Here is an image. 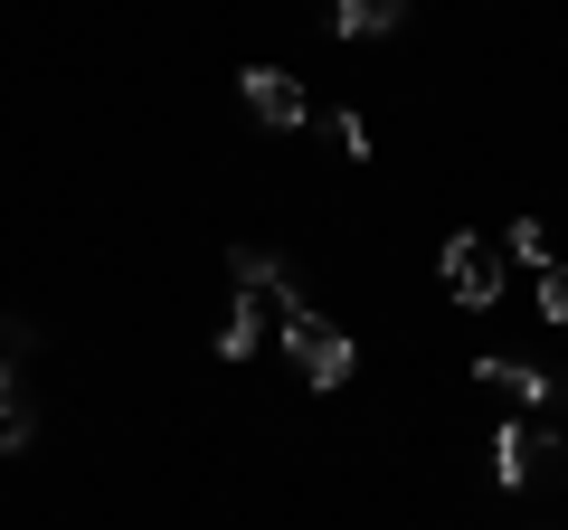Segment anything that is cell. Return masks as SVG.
I'll list each match as a JSON object with an SVG mask.
<instances>
[{"label": "cell", "instance_id": "6da1fadb", "mask_svg": "<svg viewBox=\"0 0 568 530\" xmlns=\"http://www.w3.org/2000/svg\"><path fill=\"white\" fill-rule=\"evenodd\" d=\"M275 332H284V350H294V369H304V388H342L351 379V332L332 323V313H313V304H294V313H275Z\"/></svg>", "mask_w": 568, "mask_h": 530}, {"label": "cell", "instance_id": "7a4b0ae2", "mask_svg": "<svg viewBox=\"0 0 568 530\" xmlns=\"http://www.w3.org/2000/svg\"><path fill=\"white\" fill-rule=\"evenodd\" d=\"M446 294H455L465 313L503 304V246H493L484 227H465V237H446Z\"/></svg>", "mask_w": 568, "mask_h": 530}, {"label": "cell", "instance_id": "3957f363", "mask_svg": "<svg viewBox=\"0 0 568 530\" xmlns=\"http://www.w3.org/2000/svg\"><path fill=\"white\" fill-rule=\"evenodd\" d=\"M227 275H237V294H256L265 313H294V304H313L304 265H284L275 246H237V256H227Z\"/></svg>", "mask_w": 568, "mask_h": 530}, {"label": "cell", "instance_id": "277c9868", "mask_svg": "<svg viewBox=\"0 0 568 530\" xmlns=\"http://www.w3.org/2000/svg\"><path fill=\"white\" fill-rule=\"evenodd\" d=\"M246 114H256V123H275V133H294V123H313V95H304V85H294V77H284V67H246Z\"/></svg>", "mask_w": 568, "mask_h": 530}, {"label": "cell", "instance_id": "5b68a950", "mask_svg": "<svg viewBox=\"0 0 568 530\" xmlns=\"http://www.w3.org/2000/svg\"><path fill=\"white\" fill-rule=\"evenodd\" d=\"M540 446H549V417H540V427H530V417H503V427H493V483H503V492H530Z\"/></svg>", "mask_w": 568, "mask_h": 530}, {"label": "cell", "instance_id": "8992f818", "mask_svg": "<svg viewBox=\"0 0 568 530\" xmlns=\"http://www.w3.org/2000/svg\"><path fill=\"white\" fill-rule=\"evenodd\" d=\"M29 436H39V398H29V369L0 360V455H29Z\"/></svg>", "mask_w": 568, "mask_h": 530}, {"label": "cell", "instance_id": "52a82bcc", "mask_svg": "<svg viewBox=\"0 0 568 530\" xmlns=\"http://www.w3.org/2000/svg\"><path fill=\"white\" fill-rule=\"evenodd\" d=\"M332 29L342 39H388V29H407V0H332Z\"/></svg>", "mask_w": 568, "mask_h": 530}, {"label": "cell", "instance_id": "ba28073f", "mask_svg": "<svg viewBox=\"0 0 568 530\" xmlns=\"http://www.w3.org/2000/svg\"><path fill=\"white\" fill-rule=\"evenodd\" d=\"M256 342H265V304H256V294H237V304L219 313V360H246Z\"/></svg>", "mask_w": 568, "mask_h": 530}, {"label": "cell", "instance_id": "9c48e42d", "mask_svg": "<svg viewBox=\"0 0 568 530\" xmlns=\"http://www.w3.org/2000/svg\"><path fill=\"white\" fill-rule=\"evenodd\" d=\"M474 379L511 388V398H521V408H540V398H549V369H530V360H474Z\"/></svg>", "mask_w": 568, "mask_h": 530}, {"label": "cell", "instance_id": "30bf717a", "mask_svg": "<svg viewBox=\"0 0 568 530\" xmlns=\"http://www.w3.org/2000/svg\"><path fill=\"white\" fill-rule=\"evenodd\" d=\"M511 256H530V265H568V256H559V237H549L540 218H511Z\"/></svg>", "mask_w": 568, "mask_h": 530}, {"label": "cell", "instance_id": "8fae6325", "mask_svg": "<svg viewBox=\"0 0 568 530\" xmlns=\"http://www.w3.org/2000/svg\"><path fill=\"white\" fill-rule=\"evenodd\" d=\"M323 133H332V143L351 152V162H369V123L351 114V104H332V114H323Z\"/></svg>", "mask_w": 568, "mask_h": 530}, {"label": "cell", "instance_id": "7c38bea8", "mask_svg": "<svg viewBox=\"0 0 568 530\" xmlns=\"http://www.w3.org/2000/svg\"><path fill=\"white\" fill-rule=\"evenodd\" d=\"M540 313L568 332V265H540Z\"/></svg>", "mask_w": 568, "mask_h": 530}, {"label": "cell", "instance_id": "4fadbf2b", "mask_svg": "<svg viewBox=\"0 0 568 530\" xmlns=\"http://www.w3.org/2000/svg\"><path fill=\"white\" fill-rule=\"evenodd\" d=\"M540 417H549V427H568V369H549V398H540Z\"/></svg>", "mask_w": 568, "mask_h": 530}]
</instances>
